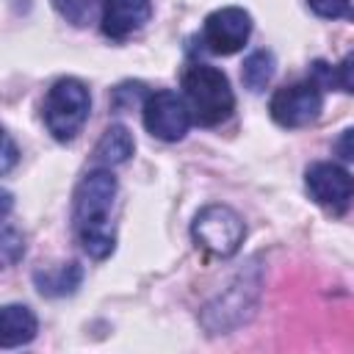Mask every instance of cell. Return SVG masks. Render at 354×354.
<instances>
[{"label": "cell", "instance_id": "obj_8", "mask_svg": "<svg viewBox=\"0 0 354 354\" xmlns=\"http://www.w3.org/2000/svg\"><path fill=\"white\" fill-rule=\"evenodd\" d=\"M304 183H307V194L321 207H326L329 213L343 216L348 210L351 194H354V183H351V174L343 166L329 163V160L313 163L307 169V174H304Z\"/></svg>", "mask_w": 354, "mask_h": 354}, {"label": "cell", "instance_id": "obj_5", "mask_svg": "<svg viewBox=\"0 0 354 354\" xmlns=\"http://www.w3.org/2000/svg\"><path fill=\"white\" fill-rule=\"evenodd\" d=\"M321 108H324V88L310 77L277 88L268 102L271 119L282 127H304L318 119Z\"/></svg>", "mask_w": 354, "mask_h": 354}, {"label": "cell", "instance_id": "obj_3", "mask_svg": "<svg viewBox=\"0 0 354 354\" xmlns=\"http://www.w3.org/2000/svg\"><path fill=\"white\" fill-rule=\"evenodd\" d=\"M91 111L88 88L77 77H61L50 86L44 97V124L55 141H72Z\"/></svg>", "mask_w": 354, "mask_h": 354}, {"label": "cell", "instance_id": "obj_1", "mask_svg": "<svg viewBox=\"0 0 354 354\" xmlns=\"http://www.w3.org/2000/svg\"><path fill=\"white\" fill-rule=\"evenodd\" d=\"M116 188H119L116 177L105 166L86 171L75 188V199H72L75 235L83 252L94 260H105L116 249V232L111 221Z\"/></svg>", "mask_w": 354, "mask_h": 354}, {"label": "cell", "instance_id": "obj_16", "mask_svg": "<svg viewBox=\"0 0 354 354\" xmlns=\"http://www.w3.org/2000/svg\"><path fill=\"white\" fill-rule=\"evenodd\" d=\"M307 6L313 8V14H318L324 19L351 17V0H307Z\"/></svg>", "mask_w": 354, "mask_h": 354}, {"label": "cell", "instance_id": "obj_6", "mask_svg": "<svg viewBox=\"0 0 354 354\" xmlns=\"http://www.w3.org/2000/svg\"><path fill=\"white\" fill-rule=\"evenodd\" d=\"M141 113H144V127L160 141H180L191 127L188 105H185L183 94H177L171 88L147 94Z\"/></svg>", "mask_w": 354, "mask_h": 354}, {"label": "cell", "instance_id": "obj_10", "mask_svg": "<svg viewBox=\"0 0 354 354\" xmlns=\"http://www.w3.org/2000/svg\"><path fill=\"white\" fill-rule=\"evenodd\" d=\"M39 321L28 304L0 307V348H17L36 337Z\"/></svg>", "mask_w": 354, "mask_h": 354}, {"label": "cell", "instance_id": "obj_12", "mask_svg": "<svg viewBox=\"0 0 354 354\" xmlns=\"http://www.w3.org/2000/svg\"><path fill=\"white\" fill-rule=\"evenodd\" d=\"M80 279H83V268L75 260L33 274V282H36L39 293H44V296H69L77 290Z\"/></svg>", "mask_w": 354, "mask_h": 354}, {"label": "cell", "instance_id": "obj_2", "mask_svg": "<svg viewBox=\"0 0 354 354\" xmlns=\"http://www.w3.org/2000/svg\"><path fill=\"white\" fill-rule=\"evenodd\" d=\"M183 100L188 105L191 122L202 127H216L235 111V94L227 75L210 64H191L183 72Z\"/></svg>", "mask_w": 354, "mask_h": 354}, {"label": "cell", "instance_id": "obj_4", "mask_svg": "<svg viewBox=\"0 0 354 354\" xmlns=\"http://www.w3.org/2000/svg\"><path fill=\"white\" fill-rule=\"evenodd\" d=\"M243 218L230 205H205L191 221V238L213 257H232L243 243Z\"/></svg>", "mask_w": 354, "mask_h": 354}, {"label": "cell", "instance_id": "obj_19", "mask_svg": "<svg viewBox=\"0 0 354 354\" xmlns=\"http://www.w3.org/2000/svg\"><path fill=\"white\" fill-rule=\"evenodd\" d=\"M348 141H351V130H343V138H340V144H337V149H340V158H343V160H351V158H354V152H351Z\"/></svg>", "mask_w": 354, "mask_h": 354}, {"label": "cell", "instance_id": "obj_11", "mask_svg": "<svg viewBox=\"0 0 354 354\" xmlns=\"http://www.w3.org/2000/svg\"><path fill=\"white\" fill-rule=\"evenodd\" d=\"M133 149H136L133 133L124 124H111V127H105V133L100 136V141L94 147V160L100 166L111 169V166L127 163L130 155H133Z\"/></svg>", "mask_w": 354, "mask_h": 354}, {"label": "cell", "instance_id": "obj_9", "mask_svg": "<svg viewBox=\"0 0 354 354\" xmlns=\"http://www.w3.org/2000/svg\"><path fill=\"white\" fill-rule=\"evenodd\" d=\"M152 17L149 0H102L100 11V28L108 39L122 41L130 33L141 30Z\"/></svg>", "mask_w": 354, "mask_h": 354}, {"label": "cell", "instance_id": "obj_7", "mask_svg": "<svg viewBox=\"0 0 354 354\" xmlns=\"http://www.w3.org/2000/svg\"><path fill=\"white\" fill-rule=\"evenodd\" d=\"M252 36V14L241 6H224L205 17L202 39L210 53L232 55L238 53Z\"/></svg>", "mask_w": 354, "mask_h": 354}, {"label": "cell", "instance_id": "obj_14", "mask_svg": "<svg viewBox=\"0 0 354 354\" xmlns=\"http://www.w3.org/2000/svg\"><path fill=\"white\" fill-rule=\"evenodd\" d=\"M100 0H53V8L66 19L72 22L75 28H83L94 19V11H97Z\"/></svg>", "mask_w": 354, "mask_h": 354}, {"label": "cell", "instance_id": "obj_15", "mask_svg": "<svg viewBox=\"0 0 354 354\" xmlns=\"http://www.w3.org/2000/svg\"><path fill=\"white\" fill-rule=\"evenodd\" d=\"M147 100V91H144V83H119L111 94V105L113 111L124 113V111H133V105H144Z\"/></svg>", "mask_w": 354, "mask_h": 354}, {"label": "cell", "instance_id": "obj_13", "mask_svg": "<svg viewBox=\"0 0 354 354\" xmlns=\"http://www.w3.org/2000/svg\"><path fill=\"white\" fill-rule=\"evenodd\" d=\"M274 66H277V61H274V53L271 50H254V53H249L246 61H243V66H241L243 86L249 91H254V94L263 91L271 83V77H274Z\"/></svg>", "mask_w": 354, "mask_h": 354}, {"label": "cell", "instance_id": "obj_17", "mask_svg": "<svg viewBox=\"0 0 354 354\" xmlns=\"http://www.w3.org/2000/svg\"><path fill=\"white\" fill-rule=\"evenodd\" d=\"M19 163V147L8 136V130L0 124V174H8Z\"/></svg>", "mask_w": 354, "mask_h": 354}, {"label": "cell", "instance_id": "obj_18", "mask_svg": "<svg viewBox=\"0 0 354 354\" xmlns=\"http://www.w3.org/2000/svg\"><path fill=\"white\" fill-rule=\"evenodd\" d=\"M11 210H14V194L0 188V218H6Z\"/></svg>", "mask_w": 354, "mask_h": 354}]
</instances>
